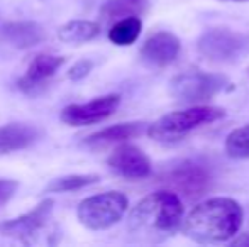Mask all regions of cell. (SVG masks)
<instances>
[{
	"label": "cell",
	"mask_w": 249,
	"mask_h": 247,
	"mask_svg": "<svg viewBox=\"0 0 249 247\" xmlns=\"http://www.w3.org/2000/svg\"><path fill=\"white\" fill-rule=\"evenodd\" d=\"M183 201L171 190H160L136 203L127 218V232L139 244H161L183 225Z\"/></svg>",
	"instance_id": "1"
},
{
	"label": "cell",
	"mask_w": 249,
	"mask_h": 247,
	"mask_svg": "<svg viewBox=\"0 0 249 247\" xmlns=\"http://www.w3.org/2000/svg\"><path fill=\"white\" fill-rule=\"evenodd\" d=\"M244 212L236 200L215 197L195 205L183 218L181 231L198 244H219L234 239L243 225Z\"/></svg>",
	"instance_id": "2"
},
{
	"label": "cell",
	"mask_w": 249,
	"mask_h": 247,
	"mask_svg": "<svg viewBox=\"0 0 249 247\" xmlns=\"http://www.w3.org/2000/svg\"><path fill=\"white\" fill-rule=\"evenodd\" d=\"M224 117H226V110L222 107L195 105L160 117L156 122L148 125V135L153 141L164 142V144L178 142L195 129L217 122Z\"/></svg>",
	"instance_id": "3"
},
{
	"label": "cell",
	"mask_w": 249,
	"mask_h": 247,
	"mask_svg": "<svg viewBox=\"0 0 249 247\" xmlns=\"http://www.w3.org/2000/svg\"><path fill=\"white\" fill-rule=\"evenodd\" d=\"M129 200L121 191H105L80 201L76 217L90 231H105L115 225L127 212Z\"/></svg>",
	"instance_id": "4"
},
{
	"label": "cell",
	"mask_w": 249,
	"mask_h": 247,
	"mask_svg": "<svg viewBox=\"0 0 249 247\" xmlns=\"http://www.w3.org/2000/svg\"><path fill=\"white\" fill-rule=\"evenodd\" d=\"M227 85H229V80L224 75L190 69V71L180 73L171 80L170 92L178 102L195 105V103L212 100Z\"/></svg>",
	"instance_id": "5"
},
{
	"label": "cell",
	"mask_w": 249,
	"mask_h": 247,
	"mask_svg": "<svg viewBox=\"0 0 249 247\" xmlns=\"http://www.w3.org/2000/svg\"><path fill=\"white\" fill-rule=\"evenodd\" d=\"M197 49L210 63H234L249 51V37L229 27H210L200 36Z\"/></svg>",
	"instance_id": "6"
},
{
	"label": "cell",
	"mask_w": 249,
	"mask_h": 247,
	"mask_svg": "<svg viewBox=\"0 0 249 247\" xmlns=\"http://www.w3.org/2000/svg\"><path fill=\"white\" fill-rule=\"evenodd\" d=\"M164 183L171 191L187 200H197L209 191L212 178L202 165L194 161H181L166 173Z\"/></svg>",
	"instance_id": "7"
},
{
	"label": "cell",
	"mask_w": 249,
	"mask_h": 247,
	"mask_svg": "<svg viewBox=\"0 0 249 247\" xmlns=\"http://www.w3.org/2000/svg\"><path fill=\"white\" fill-rule=\"evenodd\" d=\"M121 105V95L117 93H108L93 99L87 103H71L61 110L63 124L70 127H85V125L99 124L102 120L108 119L112 114Z\"/></svg>",
	"instance_id": "8"
},
{
	"label": "cell",
	"mask_w": 249,
	"mask_h": 247,
	"mask_svg": "<svg viewBox=\"0 0 249 247\" xmlns=\"http://www.w3.org/2000/svg\"><path fill=\"white\" fill-rule=\"evenodd\" d=\"M53 205H54V201L51 198H46L27 214L0 222V235L29 244L37 235V232L43 231L44 225L48 224L53 212Z\"/></svg>",
	"instance_id": "9"
},
{
	"label": "cell",
	"mask_w": 249,
	"mask_h": 247,
	"mask_svg": "<svg viewBox=\"0 0 249 247\" xmlns=\"http://www.w3.org/2000/svg\"><path fill=\"white\" fill-rule=\"evenodd\" d=\"M107 165L115 175L127 180H142L151 175V159L132 144H121L107 159Z\"/></svg>",
	"instance_id": "10"
},
{
	"label": "cell",
	"mask_w": 249,
	"mask_h": 247,
	"mask_svg": "<svg viewBox=\"0 0 249 247\" xmlns=\"http://www.w3.org/2000/svg\"><path fill=\"white\" fill-rule=\"evenodd\" d=\"M181 43L175 34L168 31L151 34L141 46V60L149 68H166L178 58Z\"/></svg>",
	"instance_id": "11"
},
{
	"label": "cell",
	"mask_w": 249,
	"mask_h": 247,
	"mask_svg": "<svg viewBox=\"0 0 249 247\" xmlns=\"http://www.w3.org/2000/svg\"><path fill=\"white\" fill-rule=\"evenodd\" d=\"M66 58L65 56H58V54H51V53H41L34 58L33 61L27 66V71L22 78L17 82L22 92H36L37 88L46 85V82L51 76L56 75L59 68L65 65Z\"/></svg>",
	"instance_id": "12"
},
{
	"label": "cell",
	"mask_w": 249,
	"mask_h": 247,
	"mask_svg": "<svg viewBox=\"0 0 249 247\" xmlns=\"http://www.w3.org/2000/svg\"><path fill=\"white\" fill-rule=\"evenodd\" d=\"M2 39L17 49H29L48 39V33L34 20H14L2 27Z\"/></svg>",
	"instance_id": "13"
},
{
	"label": "cell",
	"mask_w": 249,
	"mask_h": 247,
	"mask_svg": "<svg viewBox=\"0 0 249 247\" xmlns=\"http://www.w3.org/2000/svg\"><path fill=\"white\" fill-rule=\"evenodd\" d=\"M41 129L33 124L12 122L0 127V156L22 151L39 141Z\"/></svg>",
	"instance_id": "14"
},
{
	"label": "cell",
	"mask_w": 249,
	"mask_h": 247,
	"mask_svg": "<svg viewBox=\"0 0 249 247\" xmlns=\"http://www.w3.org/2000/svg\"><path fill=\"white\" fill-rule=\"evenodd\" d=\"M144 131H148V125L144 122H124L115 124L110 127L100 129L87 137V144L92 146H105V144H117V142H125L129 139H134L141 135Z\"/></svg>",
	"instance_id": "15"
},
{
	"label": "cell",
	"mask_w": 249,
	"mask_h": 247,
	"mask_svg": "<svg viewBox=\"0 0 249 247\" xmlns=\"http://www.w3.org/2000/svg\"><path fill=\"white\" fill-rule=\"evenodd\" d=\"M149 9V0H107L100 7V22L112 26L125 17H141Z\"/></svg>",
	"instance_id": "16"
},
{
	"label": "cell",
	"mask_w": 249,
	"mask_h": 247,
	"mask_svg": "<svg viewBox=\"0 0 249 247\" xmlns=\"http://www.w3.org/2000/svg\"><path fill=\"white\" fill-rule=\"evenodd\" d=\"M100 34V24L93 20H70L58 29L59 41L68 44H83Z\"/></svg>",
	"instance_id": "17"
},
{
	"label": "cell",
	"mask_w": 249,
	"mask_h": 247,
	"mask_svg": "<svg viewBox=\"0 0 249 247\" xmlns=\"http://www.w3.org/2000/svg\"><path fill=\"white\" fill-rule=\"evenodd\" d=\"M142 31V20L139 17H125L114 22L108 29V39L115 46H131L138 41Z\"/></svg>",
	"instance_id": "18"
},
{
	"label": "cell",
	"mask_w": 249,
	"mask_h": 247,
	"mask_svg": "<svg viewBox=\"0 0 249 247\" xmlns=\"http://www.w3.org/2000/svg\"><path fill=\"white\" fill-rule=\"evenodd\" d=\"M100 176L99 175H66L59 176L50 181V185L46 186L48 193H68V191H76L87 188L90 185L99 183Z\"/></svg>",
	"instance_id": "19"
},
{
	"label": "cell",
	"mask_w": 249,
	"mask_h": 247,
	"mask_svg": "<svg viewBox=\"0 0 249 247\" xmlns=\"http://www.w3.org/2000/svg\"><path fill=\"white\" fill-rule=\"evenodd\" d=\"M226 152L234 159H249V124L234 129L226 139Z\"/></svg>",
	"instance_id": "20"
},
{
	"label": "cell",
	"mask_w": 249,
	"mask_h": 247,
	"mask_svg": "<svg viewBox=\"0 0 249 247\" xmlns=\"http://www.w3.org/2000/svg\"><path fill=\"white\" fill-rule=\"evenodd\" d=\"M92 68H93V63L90 60H80L78 63H75V65L68 69V78L73 80V82L83 80L85 76L90 75Z\"/></svg>",
	"instance_id": "21"
},
{
	"label": "cell",
	"mask_w": 249,
	"mask_h": 247,
	"mask_svg": "<svg viewBox=\"0 0 249 247\" xmlns=\"http://www.w3.org/2000/svg\"><path fill=\"white\" fill-rule=\"evenodd\" d=\"M17 188H19V183L17 181H14V180L0 178V207L5 205L7 201L16 195Z\"/></svg>",
	"instance_id": "22"
},
{
	"label": "cell",
	"mask_w": 249,
	"mask_h": 247,
	"mask_svg": "<svg viewBox=\"0 0 249 247\" xmlns=\"http://www.w3.org/2000/svg\"><path fill=\"white\" fill-rule=\"evenodd\" d=\"M232 246H239V247H249V232H248V234H241L239 237L232 239Z\"/></svg>",
	"instance_id": "23"
},
{
	"label": "cell",
	"mask_w": 249,
	"mask_h": 247,
	"mask_svg": "<svg viewBox=\"0 0 249 247\" xmlns=\"http://www.w3.org/2000/svg\"><path fill=\"white\" fill-rule=\"evenodd\" d=\"M224 2H248V0H224Z\"/></svg>",
	"instance_id": "24"
}]
</instances>
